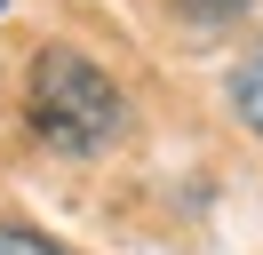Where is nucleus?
Returning a JSON list of instances; mask_svg holds the SVG:
<instances>
[{"label": "nucleus", "instance_id": "nucleus-1", "mask_svg": "<svg viewBox=\"0 0 263 255\" xmlns=\"http://www.w3.org/2000/svg\"><path fill=\"white\" fill-rule=\"evenodd\" d=\"M24 120H32V136L48 143V152H104V143L128 128V96H120V80L104 72L96 56H80V48H40L32 72H24Z\"/></svg>", "mask_w": 263, "mask_h": 255}, {"label": "nucleus", "instance_id": "nucleus-4", "mask_svg": "<svg viewBox=\"0 0 263 255\" xmlns=\"http://www.w3.org/2000/svg\"><path fill=\"white\" fill-rule=\"evenodd\" d=\"M0 255H64V247L40 239V231H24V223H0Z\"/></svg>", "mask_w": 263, "mask_h": 255}, {"label": "nucleus", "instance_id": "nucleus-5", "mask_svg": "<svg viewBox=\"0 0 263 255\" xmlns=\"http://www.w3.org/2000/svg\"><path fill=\"white\" fill-rule=\"evenodd\" d=\"M0 8H8V0H0Z\"/></svg>", "mask_w": 263, "mask_h": 255}, {"label": "nucleus", "instance_id": "nucleus-2", "mask_svg": "<svg viewBox=\"0 0 263 255\" xmlns=\"http://www.w3.org/2000/svg\"><path fill=\"white\" fill-rule=\"evenodd\" d=\"M231 112H239V128H255V136H263V48L231 72Z\"/></svg>", "mask_w": 263, "mask_h": 255}, {"label": "nucleus", "instance_id": "nucleus-3", "mask_svg": "<svg viewBox=\"0 0 263 255\" xmlns=\"http://www.w3.org/2000/svg\"><path fill=\"white\" fill-rule=\"evenodd\" d=\"M176 16H192V24H239V16H255L263 0H167Z\"/></svg>", "mask_w": 263, "mask_h": 255}]
</instances>
